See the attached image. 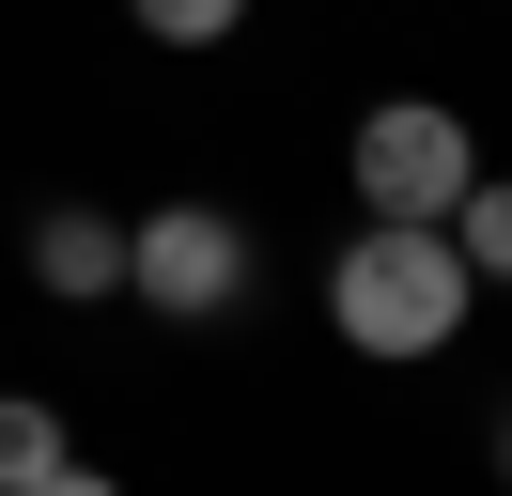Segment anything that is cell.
Here are the masks:
<instances>
[{
	"label": "cell",
	"mask_w": 512,
	"mask_h": 496,
	"mask_svg": "<svg viewBox=\"0 0 512 496\" xmlns=\"http://www.w3.org/2000/svg\"><path fill=\"white\" fill-rule=\"evenodd\" d=\"M481 171V140H466V109L450 93H373L357 109V140H342V186H357V217H450V186Z\"/></svg>",
	"instance_id": "7a4b0ae2"
},
{
	"label": "cell",
	"mask_w": 512,
	"mask_h": 496,
	"mask_svg": "<svg viewBox=\"0 0 512 496\" xmlns=\"http://www.w3.org/2000/svg\"><path fill=\"white\" fill-rule=\"evenodd\" d=\"M78 481V434L47 388H0V496H63Z\"/></svg>",
	"instance_id": "5b68a950"
},
{
	"label": "cell",
	"mask_w": 512,
	"mask_h": 496,
	"mask_svg": "<svg viewBox=\"0 0 512 496\" xmlns=\"http://www.w3.org/2000/svg\"><path fill=\"white\" fill-rule=\"evenodd\" d=\"M32 279H47V310H109L125 295V217L109 202H47L32 217Z\"/></svg>",
	"instance_id": "277c9868"
},
{
	"label": "cell",
	"mask_w": 512,
	"mask_h": 496,
	"mask_svg": "<svg viewBox=\"0 0 512 496\" xmlns=\"http://www.w3.org/2000/svg\"><path fill=\"white\" fill-rule=\"evenodd\" d=\"M140 31H156L171 62H202V47H233V31H249V0H125Z\"/></svg>",
	"instance_id": "8992f818"
},
{
	"label": "cell",
	"mask_w": 512,
	"mask_h": 496,
	"mask_svg": "<svg viewBox=\"0 0 512 496\" xmlns=\"http://www.w3.org/2000/svg\"><path fill=\"white\" fill-rule=\"evenodd\" d=\"M125 295L156 310V326H218V310H249V217H233V202H156V217H125Z\"/></svg>",
	"instance_id": "3957f363"
},
{
	"label": "cell",
	"mask_w": 512,
	"mask_h": 496,
	"mask_svg": "<svg viewBox=\"0 0 512 496\" xmlns=\"http://www.w3.org/2000/svg\"><path fill=\"white\" fill-rule=\"evenodd\" d=\"M466 310H481V279H466V248H450L435 217H357V233L326 248V326H342V357H373V372L450 357Z\"/></svg>",
	"instance_id": "6da1fadb"
}]
</instances>
